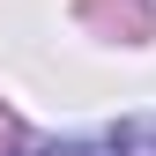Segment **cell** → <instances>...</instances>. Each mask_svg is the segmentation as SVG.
<instances>
[{"instance_id": "6da1fadb", "label": "cell", "mask_w": 156, "mask_h": 156, "mask_svg": "<svg viewBox=\"0 0 156 156\" xmlns=\"http://www.w3.org/2000/svg\"><path fill=\"white\" fill-rule=\"evenodd\" d=\"M37 156H156V119H119L97 134H67V141H45Z\"/></svg>"}]
</instances>
